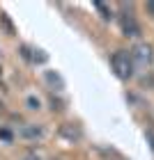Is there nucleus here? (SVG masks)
Returning <instances> with one entry per match:
<instances>
[{"label":"nucleus","instance_id":"f8f14e48","mask_svg":"<svg viewBox=\"0 0 154 160\" xmlns=\"http://www.w3.org/2000/svg\"><path fill=\"white\" fill-rule=\"evenodd\" d=\"M23 160H39V158H37V156H25Z\"/></svg>","mask_w":154,"mask_h":160},{"label":"nucleus","instance_id":"20e7f679","mask_svg":"<svg viewBox=\"0 0 154 160\" xmlns=\"http://www.w3.org/2000/svg\"><path fill=\"white\" fill-rule=\"evenodd\" d=\"M19 135L25 137V140H37V137L44 135V128L39 126V123H25V126H21Z\"/></svg>","mask_w":154,"mask_h":160},{"label":"nucleus","instance_id":"f03ea898","mask_svg":"<svg viewBox=\"0 0 154 160\" xmlns=\"http://www.w3.org/2000/svg\"><path fill=\"white\" fill-rule=\"evenodd\" d=\"M120 25H122V32L127 37H138L140 34V28H138L134 14L127 12V7H122V14H120Z\"/></svg>","mask_w":154,"mask_h":160},{"label":"nucleus","instance_id":"1a4fd4ad","mask_svg":"<svg viewBox=\"0 0 154 160\" xmlns=\"http://www.w3.org/2000/svg\"><path fill=\"white\" fill-rule=\"evenodd\" d=\"M145 12H147V14H152V16H154V2H147V5H145Z\"/></svg>","mask_w":154,"mask_h":160},{"label":"nucleus","instance_id":"39448f33","mask_svg":"<svg viewBox=\"0 0 154 160\" xmlns=\"http://www.w3.org/2000/svg\"><path fill=\"white\" fill-rule=\"evenodd\" d=\"M94 9H97V12L101 14V18H104V21H108V18H113V12L108 9V7H106L104 2H94Z\"/></svg>","mask_w":154,"mask_h":160},{"label":"nucleus","instance_id":"0eeeda50","mask_svg":"<svg viewBox=\"0 0 154 160\" xmlns=\"http://www.w3.org/2000/svg\"><path fill=\"white\" fill-rule=\"evenodd\" d=\"M46 80H48V82H51V85H55V82H58V87H62V80H60V78H58V76H53V73H51V71H48V73H46Z\"/></svg>","mask_w":154,"mask_h":160},{"label":"nucleus","instance_id":"7ed1b4c3","mask_svg":"<svg viewBox=\"0 0 154 160\" xmlns=\"http://www.w3.org/2000/svg\"><path fill=\"white\" fill-rule=\"evenodd\" d=\"M129 53H131V60L138 62V64H143V67L152 62V48L147 46V43H138V46L134 50H129Z\"/></svg>","mask_w":154,"mask_h":160},{"label":"nucleus","instance_id":"9d476101","mask_svg":"<svg viewBox=\"0 0 154 160\" xmlns=\"http://www.w3.org/2000/svg\"><path fill=\"white\" fill-rule=\"evenodd\" d=\"M0 137H3V140H12V135H9V130H0Z\"/></svg>","mask_w":154,"mask_h":160},{"label":"nucleus","instance_id":"f257e3e1","mask_svg":"<svg viewBox=\"0 0 154 160\" xmlns=\"http://www.w3.org/2000/svg\"><path fill=\"white\" fill-rule=\"evenodd\" d=\"M111 67L120 80H129L134 76V60H131L129 50H115L111 55Z\"/></svg>","mask_w":154,"mask_h":160},{"label":"nucleus","instance_id":"423d86ee","mask_svg":"<svg viewBox=\"0 0 154 160\" xmlns=\"http://www.w3.org/2000/svg\"><path fill=\"white\" fill-rule=\"evenodd\" d=\"M0 23H3L5 28H7V32H14V28H12V23H9V18H7V14H0Z\"/></svg>","mask_w":154,"mask_h":160},{"label":"nucleus","instance_id":"9b49d317","mask_svg":"<svg viewBox=\"0 0 154 160\" xmlns=\"http://www.w3.org/2000/svg\"><path fill=\"white\" fill-rule=\"evenodd\" d=\"M147 140H150V144H152V151H154V133H152V130L147 133Z\"/></svg>","mask_w":154,"mask_h":160},{"label":"nucleus","instance_id":"6e6552de","mask_svg":"<svg viewBox=\"0 0 154 160\" xmlns=\"http://www.w3.org/2000/svg\"><path fill=\"white\" fill-rule=\"evenodd\" d=\"M28 105H30V110H39V98L28 96Z\"/></svg>","mask_w":154,"mask_h":160}]
</instances>
